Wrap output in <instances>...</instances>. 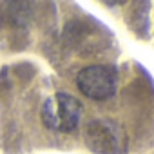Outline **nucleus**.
I'll return each mask as SVG.
<instances>
[{
    "label": "nucleus",
    "mask_w": 154,
    "mask_h": 154,
    "mask_svg": "<svg viewBox=\"0 0 154 154\" xmlns=\"http://www.w3.org/2000/svg\"><path fill=\"white\" fill-rule=\"evenodd\" d=\"M85 143L94 154H125L129 147L123 127L109 118H98L87 123Z\"/></svg>",
    "instance_id": "f03ea898"
},
{
    "label": "nucleus",
    "mask_w": 154,
    "mask_h": 154,
    "mask_svg": "<svg viewBox=\"0 0 154 154\" xmlns=\"http://www.w3.org/2000/svg\"><path fill=\"white\" fill-rule=\"evenodd\" d=\"M42 123L56 132H72L82 118V103L67 93H56L42 103Z\"/></svg>",
    "instance_id": "f257e3e1"
},
{
    "label": "nucleus",
    "mask_w": 154,
    "mask_h": 154,
    "mask_svg": "<svg viewBox=\"0 0 154 154\" xmlns=\"http://www.w3.org/2000/svg\"><path fill=\"white\" fill-rule=\"evenodd\" d=\"M80 93L91 100H107L118 87V72L112 65H89L76 74Z\"/></svg>",
    "instance_id": "7ed1b4c3"
}]
</instances>
